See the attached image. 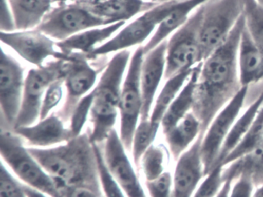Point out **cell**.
<instances>
[{"label": "cell", "instance_id": "ba28073f", "mask_svg": "<svg viewBox=\"0 0 263 197\" xmlns=\"http://www.w3.org/2000/svg\"><path fill=\"white\" fill-rule=\"evenodd\" d=\"M179 3L173 1L157 4L148 10L140 14L129 24L125 25L111 38L97 47L88 55L89 58H96L114 52L116 53L144 43L148 37L152 36V34L155 32L159 23Z\"/></svg>", "mask_w": 263, "mask_h": 197}, {"label": "cell", "instance_id": "f546056e", "mask_svg": "<svg viewBox=\"0 0 263 197\" xmlns=\"http://www.w3.org/2000/svg\"><path fill=\"white\" fill-rule=\"evenodd\" d=\"M167 149L161 144H153L141 157L139 166L145 181H151L166 172Z\"/></svg>", "mask_w": 263, "mask_h": 197}, {"label": "cell", "instance_id": "d4e9b609", "mask_svg": "<svg viewBox=\"0 0 263 197\" xmlns=\"http://www.w3.org/2000/svg\"><path fill=\"white\" fill-rule=\"evenodd\" d=\"M54 0H9L16 30L37 28L44 17L53 9Z\"/></svg>", "mask_w": 263, "mask_h": 197}, {"label": "cell", "instance_id": "e0dca14e", "mask_svg": "<svg viewBox=\"0 0 263 197\" xmlns=\"http://www.w3.org/2000/svg\"><path fill=\"white\" fill-rule=\"evenodd\" d=\"M167 44V40L144 55L141 69L142 95L141 120H147L150 117L157 91L161 80L164 78Z\"/></svg>", "mask_w": 263, "mask_h": 197}, {"label": "cell", "instance_id": "1f68e13d", "mask_svg": "<svg viewBox=\"0 0 263 197\" xmlns=\"http://www.w3.org/2000/svg\"><path fill=\"white\" fill-rule=\"evenodd\" d=\"M246 26L263 55V8L255 0H244Z\"/></svg>", "mask_w": 263, "mask_h": 197}, {"label": "cell", "instance_id": "ac0fdd59", "mask_svg": "<svg viewBox=\"0 0 263 197\" xmlns=\"http://www.w3.org/2000/svg\"><path fill=\"white\" fill-rule=\"evenodd\" d=\"M13 131L23 139L27 147H52L73 138L69 126L54 112L35 124L15 128Z\"/></svg>", "mask_w": 263, "mask_h": 197}, {"label": "cell", "instance_id": "30bf717a", "mask_svg": "<svg viewBox=\"0 0 263 197\" xmlns=\"http://www.w3.org/2000/svg\"><path fill=\"white\" fill-rule=\"evenodd\" d=\"M64 58H54L44 66L29 70L26 75L22 103L14 129L31 126L39 121L44 94L53 82L64 78Z\"/></svg>", "mask_w": 263, "mask_h": 197}, {"label": "cell", "instance_id": "4316f807", "mask_svg": "<svg viewBox=\"0 0 263 197\" xmlns=\"http://www.w3.org/2000/svg\"><path fill=\"white\" fill-rule=\"evenodd\" d=\"M194 68L182 71L180 73L166 80L165 83L161 88L158 96L155 98L152 112L149 117V120L153 124L161 126V120L166 111L176 98L180 91L184 87V84L192 73Z\"/></svg>", "mask_w": 263, "mask_h": 197}, {"label": "cell", "instance_id": "7402d4cb", "mask_svg": "<svg viewBox=\"0 0 263 197\" xmlns=\"http://www.w3.org/2000/svg\"><path fill=\"white\" fill-rule=\"evenodd\" d=\"M206 1L208 0H184L180 2L178 6L159 23L150 40L143 46L144 54L167 40L169 36L187 22L194 11Z\"/></svg>", "mask_w": 263, "mask_h": 197}, {"label": "cell", "instance_id": "5b68a950", "mask_svg": "<svg viewBox=\"0 0 263 197\" xmlns=\"http://www.w3.org/2000/svg\"><path fill=\"white\" fill-rule=\"evenodd\" d=\"M204 6L197 8L189 19L167 40L164 80L192 69L202 62L201 29Z\"/></svg>", "mask_w": 263, "mask_h": 197}, {"label": "cell", "instance_id": "9c48e42d", "mask_svg": "<svg viewBox=\"0 0 263 197\" xmlns=\"http://www.w3.org/2000/svg\"><path fill=\"white\" fill-rule=\"evenodd\" d=\"M109 24L111 23L95 15L85 5L73 2L53 8L36 29L61 42L83 31Z\"/></svg>", "mask_w": 263, "mask_h": 197}, {"label": "cell", "instance_id": "b9f144b4", "mask_svg": "<svg viewBox=\"0 0 263 197\" xmlns=\"http://www.w3.org/2000/svg\"><path fill=\"white\" fill-rule=\"evenodd\" d=\"M234 178H227L224 180L222 186L220 189L218 193L215 197H229L230 195L231 187H232V183H233Z\"/></svg>", "mask_w": 263, "mask_h": 197}, {"label": "cell", "instance_id": "6da1fadb", "mask_svg": "<svg viewBox=\"0 0 263 197\" xmlns=\"http://www.w3.org/2000/svg\"><path fill=\"white\" fill-rule=\"evenodd\" d=\"M245 23L243 14L226 41L202 62L192 112L199 120L203 133L243 87L238 54Z\"/></svg>", "mask_w": 263, "mask_h": 197}, {"label": "cell", "instance_id": "ee69618b", "mask_svg": "<svg viewBox=\"0 0 263 197\" xmlns=\"http://www.w3.org/2000/svg\"><path fill=\"white\" fill-rule=\"evenodd\" d=\"M252 197H263V184L256 188Z\"/></svg>", "mask_w": 263, "mask_h": 197}, {"label": "cell", "instance_id": "f1b7e54d", "mask_svg": "<svg viewBox=\"0 0 263 197\" xmlns=\"http://www.w3.org/2000/svg\"><path fill=\"white\" fill-rule=\"evenodd\" d=\"M263 140V106L250 129L222 163L223 167L239 160L253 151Z\"/></svg>", "mask_w": 263, "mask_h": 197}, {"label": "cell", "instance_id": "3957f363", "mask_svg": "<svg viewBox=\"0 0 263 197\" xmlns=\"http://www.w3.org/2000/svg\"><path fill=\"white\" fill-rule=\"evenodd\" d=\"M132 55L129 49L116 52L93 88L90 114L91 129L88 131L93 144H103L115 129L121 89Z\"/></svg>", "mask_w": 263, "mask_h": 197}, {"label": "cell", "instance_id": "5bb4252c", "mask_svg": "<svg viewBox=\"0 0 263 197\" xmlns=\"http://www.w3.org/2000/svg\"><path fill=\"white\" fill-rule=\"evenodd\" d=\"M3 44L16 52L27 63L40 67L47 63L49 58H64V53L57 42L38 29L1 32Z\"/></svg>", "mask_w": 263, "mask_h": 197}, {"label": "cell", "instance_id": "7bdbcfd3", "mask_svg": "<svg viewBox=\"0 0 263 197\" xmlns=\"http://www.w3.org/2000/svg\"><path fill=\"white\" fill-rule=\"evenodd\" d=\"M23 186H24V190H25L26 193H27L28 197H48L45 194L42 193V192L33 189L30 186H27L25 183H23Z\"/></svg>", "mask_w": 263, "mask_h": 197}, {"label": "cell", "instance_id": "4fadbf2b", "mask_svg": "<svg viewBox=\"0 0 263 197\" xmlns=\"http://www.w3.org/2000/svg\"><path fill=\"white\" fill-rule=\"evenodd\" d=\"M24 69L13 56L1 49L0 60V106L1 129L16 126L24 94Z\"/></svg>", "mask_w": 263, "mask_h": 197}, {"label": "cell", "instance_id": "484cf974", "mask_svg": "<svg viewBox=\"0 0 263 197\" xmlns=\"http://www.w3.org/2000/svg\"><path fill=\"white\" fill-rule=\"evenodd\" d=\"M262 106L263 90L261 91L259 95L254 100L253 103L249 105L244 113L241 114L237 119L229 135L226 138L222 147H221L214 168L218 165H222L223 162L226 160L228 155L236 147L237 145L242 140L243 137L250 129L251 126L253 123L255 119L256 118L257 115Z\"/></svg>", "mask_w": 263, "mask_h": 197}, {"label": "cell", "instance_id": "9a60e30c", "mask_svg": "<svg viewBox=\"0 0 263 197\" xmlns=\"http://www.w3.org/2000/svg\"><path fill=\"white\" fill-rule=\"evenodd\" d=\"M107 169L127 197H147L116 129L101 145Z\"/></svg>", "mask_w": 263, "mask_h": 197}, {"label": "cell", "instance_id": "bcb514c9", "mask_svg": "<svg viewBox=\"0 0 263 197\" xmlns=\"http://www.w3.org/2000/svg\"><path fill=\"white\" fill-rule=\"evenodd\" d=\"M259 6L263 8V0H255Z\"/></svg>", "mask_w": 263, "mask_h": 197}, {"label": "cell", "instance_id": "2e32d148", "mask_svg": "<svg viewBox=\"0 0 263 197\" xmlns=\"http://www.w3.org/2000/svg\"><path fill=\"white\" fill-rule=\"evenodd\" d=\"M204 134L201 132L195 143L177 160L171 197L193 196L205 177L201 154Z\"/></svg>", "mask_w": 263, "mask_h": 197}, {"label": "cell", "instance_id": "603a6c76", "mask_svg": "<svg viewBox=\"0 0 263 197\" xmlns=\"http://www.w3.org/2000/svg\"><path fill=\"white\" fill-rule=\"evenodd\" d=\"M201 65L202 62L195 66L184 87L180 91L176 98L166 111L161 123V127L164 135L174 126H176L189 112H192L195 100V88L201 71Z\"/></svg>", "mask_w": 263, "mask_h": 197}, {"label": "cell", "instance_id": "7a4b0ae2", "mask_svg": "<svg viewBox=\"0 0 263 197\" xmlns=\"http://www.w3.org/2000/svg\"><path fill=\"white\" fill-rule=\"evenodd\" d=\"M27 149L53 179L59 190L82 186L102 191L95 144L88 132L58 146Z\"/></svg>", "mask_w": 263, "mask_h": 197}, {"label": "cell", "instance_id": "d590c367", "mask_svg": "<svg viewBox=\"0 0 263 197\" xmlns=\"http://www.w3.org/2000/svg\"><path fill=\"white\" fill-rule=\"evenodd\" d=\"M64 78H61L53 82L44 94L41 106L40 120L53 113L54 109L59 106L64 95Z\"/></svg>", "mask_w": 263, "mask_h": 197}, {"label": "cell", "instance_id": "8fae6325", "mask_svg": "<svg viewBox=\"0 0 263 197\" xmlns=\"http://www.w3.org/2000/svg\"><path fill=\"white\" fill-rule=\"evenodd\" d=\"M88 58V55L80 52L66 54L64 78L67 95L58 112L65 123L70 121L80 100L96 86L98 71L92 66Z\"/></svg>", "mask_w": 263, "mask_h": 197}, {"label": "cell", "instance_id": "83f0119b", "mask_svg": "<svg viewBox=\"0 0 263 197\" xmlns=\"http://www.w3.org/2000/svg\"><path fill=\"white\" fill-rule=\"evenodd\" d=\"M240 172L248 174L255 187L263 184V140L253 151L223 167V179L233 177L235 180Z\"/></svg>", "mask_w": 263, "mask_h": 197}, {"label": "cell", "instance_id": "ffe728a7", "mask_svg": "<svg viewBox=\"0 0 263 197\" xmlns=\"http://www.w3.org/2000/svg\"><path fill=\"white\" fill-rule=\"evenodd\" d=\"M81 3L85 5L95 15L111 24L127 22L157 5L145 0H97Z\"/></svg>", "mask_w": 263, "mask_h": 197}, {"label": "cell", "instance_id": "cb8c5ba5", "mask_svg": "<svg viewBox=\"0 0 263 197\" xmlns=\"http://www.w3.org/2000/svg\"><path fill=\"white\" fill-rule=\"evenodd\" d=\"M201 132L199 120L191 112L164 134L169 153L175 161L191 147Z\"/></svg>", "mask_w": 263, "mask_h": 197}, {"label": "cell", "instance_id": "8992f818", "mask_svg": "<svg viewBox=\"0 0 263 197\" xmlns=\"http://www.w3.org/2000/svg\"><path fill=\"white\" fill-rule=\"evenodd\" d=\"M244 0H208L203 4L201 29L202 62L229 36L244 13Z\"/></svg>", "mask_w": 263, "mask_h": 197}, {"label": "cell", "instance_id": "74e56055", "mask_svg": "<svg viewBox=\"0 0 263 197\" xmlns=\"http://www.w3.org/2000/svg\"><path fill=\"white\" fill-rule=\"evenodd\" d=\"M173 175L166 171L155 180L145 181V187L149 197H171Z\"/></svg>", "mask_w": 263, "mask_h": 197}, {"label": "cell", "instance_id": "52a82bcc", "mask_svg": "<svg viewBox=\"0 0 263 197\" xmlns=\"http://www.w3.org/2000/svg\"><path fill=\"white\" fill-rule=\"evenodd\" d=\"M144 55L142 46L132 54L120 97L119 135L127 152L132 150L134 134L141 117V69Z\"/></svg>", "mask_w": 263, "mask_h": 197}, {"label": "cell", "instance_id": "60d3db41", "mask_svg": "<svg viewBox=\"0 0 263 197\" xmlns=\"http://www.w3.org/2000/svg\"><path fill=\"white\" fill-rule=\"evenodd\" d=\"M0 29L1 32H13L16 30L14 18L9 0H1Z\"/></svg>", "mask_w": 263, "mask_h": 197}, {"label": "cell", "instance_id": "d6a6232c", "mask_svg": "<svg viewBox=\"0 0 263 197\" xmlns=\"http://www.w3.org/2000/svg\"><path fill=\"white\" fill-rule=\"evenodd\" d=\"M98 161V170H99L100 181L103 194L105 197H127L121 186H119L110 171L107 169L103 156L101 145L95 144Z\"/></svg>", "mask_w": 263, "mask_h": 197}, {"label": "cell", "instance_id": "d6986e66", "mask_svg": "<svg viewBox=\"0 0 263 197\" xmlns=\"http://www.w3.org/2000/svg\"><path fill=\"white\" fill-rule=\"evenodd\" d=\"M127 22H118L107 26L92 28L79 32L64 41L57 42L59 49L64 53L80 52L89 55L98 46L111 38L117 32L125 26Z\"/></svg>", "mask_w": 263, "mask_h": 197}, {"label": "cell", "instance_id": "ab89813d", "mask_svg": "<svg viewBox=\"0 0 263 197\" xmlns=\"http://www.w3.org/2000/svg\"><path fill=\"white\" fill-rule=\"evenodd\" d=\"M63 197H104L101 190L87 186H70L60 189Z\"/></svg>", "mask_w": 263, "mask_h": 197}, {"label": "cell", "instance_id": "f35d334b", "mask_svg": "<svg viewBox=\"0 0 263 197\" xmlns=\"http://www.w3.org/2000/svg\"><path fill=\"white\" fill-rule=\"evenodd\" d=\"M255 189L252 178L245 172H240L233 180L229 197H252Z\"/></svg>", "mask_w": 263, "mask_h": 197}, {"label": "cell", "instance_id": "f6af8a7d", "mask_svg": "<svg viewBox=\"0 0 263 197\" xmlns=\"http://www.w3.org/2000/svg\"><path fill=\"white\" fill-rule=\"evenodd\" d=\"M149 1L152 2L155 4H161V3H167V2H173V1H184V0H149Z\"/></svg>", "mask_w": 263, "mask_h": 197}, {"label": "cell", "instance_id": "44dd1931", "mask_svg": "<svg viewBox=\"0 0 263 197\" xmlns=\"http://www.w3.org/2000/svg\"><path fill=\"white\" fill-rule=\"evenodd\" d=\"M238 62L242 86H250L263 80V55L254 43L246 23L240 38Z\"/></svg>", "mask_w": 263, "mask_h": 197}, {"label": "cell", "instance_id": "836d02e7", "mask_svg": "<svg viewBox=\"0 0 263 197\" xmlns=\"http://www.w3.org/2000/svg\"><path fill=\"white\" fill-rule=\"evenodd\" d=\"M93 90L87 95L81 98L77 105L70 119V128L72 137L78 136L83 132L87 119L90 118L92 102H93Z\"/></svg>", "mask_w": 263, "mask_h": 197}, {"label": "cell", "instance_id": "7c38bea8", "mask_svg": "<svg viewBox=\"0 0 263 197\" xmlns=\"http://www.w3.org/2000/svg\"><path fill=\"white\" fill-rule=\"evenodd\" d=\"M249 86H243L211 123L201 142V154L204 175L213 169L221 147L244 106Z\"/></svg>", "mask_w": 263, "mask_h": 197}, {"label": "cell", "instance_id": "8d00e7d4", "mask_svg": "<svg viewBox=\"0 0 263 197\" xmlns=\"http://www.w3.org/2000/svg\"><path fill=\"white\" fill-rule=\"evenodd\" d=\"M0 197H28L23 183L15 178L3 161L0 167Z\"/></svg>", "mask_w": 263, "mask_h": 197}, {"label": "cell", "instance_id": "4dcf8cb0", "mask_svg": "<svg viewBox=\"0 0 263 197\" xmlns=\"http://www.w3.org/2000/svg\"><path fill=\"white\" fill-rule=\"evenodd\" d=\"M160 126L153 124L149 119L141 120L134 134L132 140V155L135 167H139L141 157L153 144Z\"/></svg>", "mask_w": 263, "mask_h": 197}, {"label": "cell", "instance_id": "e575fe53", "mask_svg": "<svg viewBox=\"0 0 263 197\" xmlns=\"http://www.w3.org/2000/svg\"><path fill=\"white\" fill-rule=\"evenodd\" d=\"M223 166H215L201 182L192 197H215L224 183Z\"/></svg>", "mask_w": 263, "mask_h": 197}, {"label": "cell", "instance_id": "277c9868", "mask_svg": "<svg viewBox=\"0 0 263 197\" xmlns=\"http://www.w3.org/2000/svg\"><path fill=\"white\" fill-rule=\"evenodd\" d=\"M2 161L27 186L48 197H63L53 179L30 153L24 140L11 129H1Z\"/></svg>", "mask_w": 263, "mask_h": 197}]
</instances>
